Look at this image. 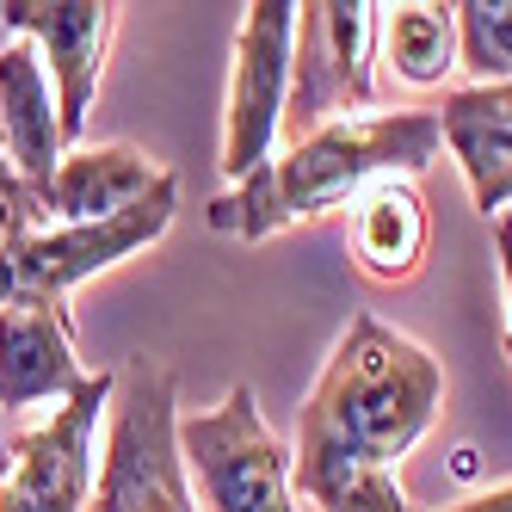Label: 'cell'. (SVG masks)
<instances>
[{
	"instance_id": "cell-1",
	"label": "cell",
	"mask_w": 512,
	"mask_h": 512,
	"mask_svg": "<svg viewBox=\"0 0 512 512\" xmlns=\"http://www.w3.org/2000/svg\"><path fill=\"white\" fill-rule=\"evenodd\" d=\"M445 408V364L383 315H352L297 408L290 482L315 512H414L401 463Z\"/></svg>"
},
{
	"instance_id": "cell-2",
	"label": "cell",
	"mask_w": 512,
	"mask_h": 512,
	"mask_svg": "<svg viewBox=\"0 0 512 512\" xmlns=\"http://www.w3.org/2000/svg\"><path fill=\"white\" fill-rule=\"evenodd\" d=\"M445 155L432 105H395V112H364L346 124H327L247 173L241 186L216 192L204 223L235 241H272L297 223H321L334 210H352L377 179H420Z\"/></svg>"
},
{
	"instance_id": "cell-3",
	"label": "cell",
	"mask_w": 512,
	"mask_h": 512,
	"mask_svg": "<svg viewBox=\"0 0 512 512\" xmlns=\"http://www.w3.org/2000/svg\"><path fill=\"white\" fill-rule=\"evenodd\" d=\"M87 512H198L179 463V383L161 358H130L118 371Z\"/></svg>"
},
{
	"instance_id": "cell-4",
	"label": "cell",
	"mask_w": 512,
	"mask_h": 512,
	"mask_svg": "<svg viewBox=\"0 0 512 512\" xmlns=\"http://www.w3.org/2000/svg\"><path fill=\"white\" fill-rule=\"evenodd\" d=\"M179 463L204 512H303L290 451L266 426L253 383H235L216 408H179Z\"/></svg>"
},
{
	"instance_id": "cell-5",
	"label": "cell",
	"mask_w": 512,
	"mask_h": 512,
	"mask_svg": "<svg viewBox=\"0 0 512 512\" xmlns=\"http://www.w3.org/2000/svg\"><path fill=\"white\" fill-rule=\"evenodd\" d=\"M383 112L377 93V7L371 0H303L290 50L284 136L303 142L327 124Z\"/></svg>"
},
{
	"instance_id": "cell-6",
	"label": "cell",
	"mask_w": 512,
	"mask_h": 512,
	"mask_svg": "<svg viewBox=\"0 0 512 512\" xmlns=\"http://www.w3.org/2000/svg\"><path fill=\"white\" fill-rule=\"evenodd\" d=\"M179 216V179L167 173L161 186L124 216H105L87 229H31L13 247H0V303H56L68 309V290L87 278L136 260L142 247H155Z\"/></svg>"
},
{
	"instance_id": "cell-7",
	"label": "cell",
	"mask_w": 512,
	"mask_h": 512,
	"mask_svg": "<svg viewBox=\"0 0 512 512\" xmlns=\"http://www.w3.org/2000/svg\"><path fill=\"white\" fill-rule=\"evenodd\" d=\"M290 50H297V7L290 0H253L235 25V62H229V99H223V179L229 186L260 173L284 142Z\"/></svg>"
},
{
	"instance_id": "cell-8",
	"label": "cell",
	"mask_w": 512,
	"mask_h": 512,
	"mask_svg": "<svg viewBox=\"0 0 512 512\" xmlns=\"http://www.w3.org/2000/svg\"><path fill=\"white\" fill-rule=\"evenodd\" d=\"M112 389L118 371H93L75 395L50 408L44 426H31L13 463L7 482H0V512H87L93 488H99V426L112 414Z\"/></svg>"
},
{
	"instance_id": "cell-9",
	"label": "cell",
	"mask_w": 512,
	"mask_h": 512,
	"mask_svg": "<svg viewBox=\"0 0 512 512\" xmlns=\"http://www.w3.org/2000/svg\"><path fill=\"white\" fill-rule=\"evenodd\" d=\"M118 19H124V7H112V0H0V25L25 44H38V56H44L62 149H81V136H87Z\"/></svg>"
},
{
	"instance_id": "cell-10",
	"label": "cell",
	"mask_w": 512,
	"mask_h": 512,
	"mask_svg": "<svg viewBox=\"0 0 512 512\" xmlns=\"http://www.w3.org/2000/svg\"><path fill=\"white\" fill-rule=\"evenodd\" d=\"M93 371L75 352V321L56 303H0V414L62 408Z\"/></svg>"
},
{
	"instance_id": "cell-11",
	"label": "cell",
	"mask_w": 512,
	"mask_h": 512,
	"mask_svg": "<svg viewBox=\"0 0 512 512\" xmlns=\"http://www.w3.org/2000/svg\"><path fill=\"white\" fill-rule=\"evenodd\" d=\"M167 179L161 161H149L136 142H81L68 149L38 192V229H87L105 216H124Z\"/></svg>"
},
{
	"instance_id": "cell-12",
	"label": "cell",
	"mask_w": 512,
	"mask_h": 512,
	"mask_svg": "<svg viewBox=\"0 0 512 512\" xmlns=\"http://www.w3.org/2000/svg\"><path fill=\"white\" fill-rule=\"evenodd\" d=\"M445 155L469 179L475 210L500 223L512 216V81L506 87H451L438 105Z\"/></svg>"
},
{
	"instance_id": "cell-13",
	"label": "cell",
	"mask_w": 512,
	"mask_h": 512,
	"mask_svg": "<svg viewBox=\"0 0 512 512\" xmlns=\"http://www.w3.org/2000/svg\"><path fill=\"white\" fill-rule=\"evenodd\" d=\"M0 149H7L13 173L31 186V198L50 186L56 161L68 155L62 149V124H56V93H50V75H44V56H38V44H25V38L0 44Z\"/></svg>"
},
{
	"instance_id": "cell-14",
	"label": "cell",
	"mask_w": 512,
	"mask_h": 512,
	"mask_svg": "<svg viewBox=\"0 0 512 512\" xmlns=\"http://www.w3.org/2000/svg\"><path fill=\"white\" fill-rule=\"evenodd\" d=\"M346 241L352 260L371 284H408L426 266L432 247V216L420 198V179H377L352 210H346Z\"/></svg>"
},
{
	"instance_id": "cell-15",
	"label": "cell",
	"mask_w": 512,
	"mask_h": 512,
	"mask_svg": "<svg viewBox=\"0 0 512 512\" xmlns=\"http://www.w3.org/2000/svg\"><path fill=\"white\" fill-rule=\"evenodd\" d=\"M377 62L414 93L451 87V75H457V7H438V0L377 7Z\"/></svg>"
},
{
	"instance_id": "cell-16",
	"label": "cell",
	"mask_w": 512,
	"mask_h": 512,
	"mask_svg": "<svg viewBox=\"0 0 512 512\" xmlns=\"http://www.w3.org/2000/svg\"><path fill=\"white\" fill-rule=\"evenodd\" d=\"M457 75L469 87L512 81V0H457Z\"/></svg>"
},
{
	"instance_id": "cell-17",
	"label": "cell",
	"mask_w": 512,
	"mask_h": 512,
	"mask_svg": "<svg viewBox=\"0 0 512 512\" xmlns=\"http://www.w3.org/2000/svg\"><path fill=\"white\" fill-rule=\"evenodd\" d=\"M31 229H38V198H31V186L13 173L7 149H0V247H13Z\"/></svg>"
},
{
	"instance_id": "cell-18",
	"label": "cell",
	"mask_w": 512,
	"mask_h": 512,
	"mask_svg": "<svg viewBox=\"0 0 512 512\" xmlns=\"http://www.w3.org/2000/svg\"><path fill=\"white\" fill-rule=\"evenodd\" d=\"M494 247H500V290H506V358H512V216L494 223Z\"/></svg>"
},
{
	"instance_id": "cell-19",
	"label": "cell",
	"mask_w": 512,
	"mask_h": 512,
	"mask_svg": "<svg viewBox=\"0 0 512 512\" xmlns=\"http://www.w3.org/2000/svg\"><path fill=\"white\" fill-rule=\"evenodd\" d=\"M438 512H512V482L506 488H488L475 500H457V506H438Z\"/></svg>"
},
{
	"instance_id": "cell-20",
	"label": "cell",
	"mask_w": 512,
	"mask_h": 512,
	"mask_svg": "<svg viewBox=\"0 0 512 512\" xmlns=\"http://www.w3.org/2000/svg\"><path fill=\"white\" fill-rule=\"evenodd\" d=\"M7 463H13V445H7V438H0V482H7Z\"/></svg>"
}]
</instances>
